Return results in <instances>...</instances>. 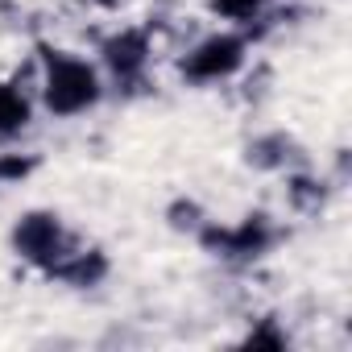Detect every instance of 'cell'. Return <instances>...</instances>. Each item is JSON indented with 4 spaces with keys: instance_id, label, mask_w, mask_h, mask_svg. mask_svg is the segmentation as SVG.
I'll return each instance as SVG.
<instances>
[{
    "instance_id": "6da1fadb",
    "label": "cell",
    "mask_w": 352,
    "mask_h": 352,
    "mask_svg": "<svg viewBox=\"0 0 352 352\" xmlns=\"http://www.w3.org/2000/svg\"><path fill=\"white\" fill-rule=\"evenodd\" d=\"M100 100V79L83 58L46 50V108L54 116H79Z\"/></svg>"
},
{
    "instance_id": "7a4b0ae2",
    "label": "cell",
    "mask_w": 352,
    "mask_h": 352,
    "mask_svg": "<svg viewBox=\"0 0 352 352\" xmlns=\"http://www.w3.org/2000/svg\"><path fill=\"white\" fill-rule=\"evenodd\" d=\"M13 249H17L25 261L46 265V270H54L67 253H75V249H71V236L63 232L58 216H50V212H30V216H21L17 228H13Z\"/></svg>"
},
{
    "instance_id": "3957f363",
    "label": "cell",
    "mask_w": 352,
    "mask_h": 352,
    "mask_svg": "<svg viewBox=\"0 0 352 352\" xmlns=\"http://www.w3.org/2000/svg\"><path fill=\"white\" fill-rule=\"evenodd\" d=\"M241 63H245V42L232 34H216V38H204L183 58V75L199 83H216V79H228Z\"/></svg>"
},
{
    "instance_id": "277c9868",
    "label": "cell",
    "mask_w": 352,
    "mask_h": 352,
    "mask_svg": "<svg viewBox=\"0 0 352 352\" xmlns=\"http://www.w3.org/2000/svg\"><path fill=\"white\" fill-rule=\"evenodd\" d=\"M270 245H274V228L265 216H249L236 228H208L204 232V249H212L216 257H232V261L261 257Z\"/></svg>"
},
{
    "instance_id": "5b68a950",
    "label": "cell",
    "mask_w": 352,
    "mask_h": 352,
    "mask_svg": "<svg viewBox=\"0 0 352 352\" xmlns=\"http://www.w3.org/2000/svg\"><path fill=\"white\" fill-rule=\"evenodd\" d=\"M104 63L112 67L116 79H137L149 63V38L137 34V30H124V34L108 38L104 42Z\"/></svg>"
},
{
    "instance_id": "8992f818",
    "label": "cell",
    "mask_w": 352,
    "mask_h": 352,
    "mask_svg": "<svg viewBox=\"0 0 352 352\" xmlns=\"http://www.w3.org/2000/svg\"><path fill=\"white\" fill-rule=\"evenodd\" d=\"M50 274L71 282V286H96L108 274V261H104V253H67Z\"/></svg>"
},
{
    "instance_id": "52a82bcc",
    "label": "cell",
    "mask_w": 352,
    "mask_h": 352,
    "mask_svg": "<svg viewBox=\"0 0 352 352\" xmlns=\"http://www.w3.org/2000/svg\"><path fill=\"white\" fill-rule=\"evenodd\" d=\"M25 124H30V100L13 83H0V137H13Z\"/></svg>"
},
{
    "instance_id": "ba28073f",
    "label": "cell",
    "mask_w": 352,
    "mask_h": 352,
    "mask_svg": "<svg viewBox=\"0 0 352 352\" xmlns=\"http://www.w3.org/2000/svg\"><path fill=\"white\" fill-rule=\"evenodd\" d=\"M261 5H265V0H212V9H216L220 17H232V21H249V17H257Z\"/></svg>"
},
{
    "instance_id": "9c48e42d",
    "label": "cell",
    "mask_w": 352,
    "mask_h": 352,
    "mask_svg": "<svg viewBox=\"0 0 352 352\" xmlns=\"http://www.w3.org/2000/svg\"><path fill=\"white\" fill-rule=\"evenodd\" d=\"M290 195H294L298 208H315V204L323 199V191H319L311 179H294V183H290Z\"/></svg>"
},
{
    "instance_id": "30bf717a",
    "label": "cell",
    "mask_w": 352,
    "mask_h": 352,
    "mask_svg": "<svg viewBox=\"0 0 352 352\" xmlns=\"http://www.w3.org/2000/svg\"><path fill=\"white\" fill-rule=\"evenodd\" d=\"M21 174H30L25 157H0V183H5V179H21Z\"/></svg>"
},
{
    "instance_id": "8fae6325",
    "label": "cell",
    "mask_w": 352,
    "mask_h": 352,
    "mask_svg": "<svg viewBox=\"0 0 352 352\" xmlns=\"http://www.w3.org/2000/svg\"><path fill=\"white\" fill-rule=\"evenodd\" d=\"M249 344H270V348H286V336H278V331H274V327L265 323V327H257V331L249 336Z\"/></svg>"
},
{
    "instance_id": "7c38bea8",
    "label": "cell",
    "mask_w": 352,
    "mask_h": 352,
    "mask_svg": "<svg viewBox=\"0 0 352 352\" xmlns=\"http://www.w3.org/2000/svg\"><path fill=\"white\" fill-rule=\"evenodd\" d=\"M83 5H104V9H112V5H120V0H83Z\"/></svg>"
}]
</instances>
